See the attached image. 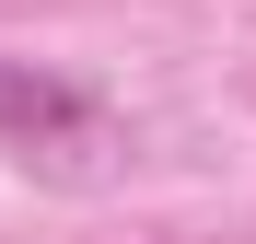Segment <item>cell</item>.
Listing matches in <instances>:
<instances>
[{
  "mask_svg": "<svg viewBox=\"0 0 256 244\" xmlns=\"http://www.w3.org/2000/svg\"><path fill=\"white\" fill-rule=\"evenodd\" d=\"M0 140L24 163L35 151H105V105L82 93V81L35 70V58H0Z\"/></svg>",
  "mask_w": 256,
  "mask_h": 244,
  "instance_id": "6da1fadb",
  "label": "cell"
}]
</instances>
